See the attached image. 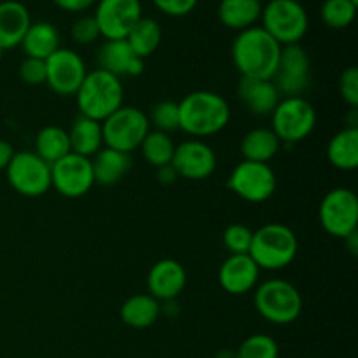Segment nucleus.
<instances>
[{"label": "nucleus", "mask_w": 358, "mask_h": 358, "mask_svg": "<svg viewBox=\"0 0 358 358\" xmlns=\"http://www.w3.org/2000/svg\"><path fill=\"white\" fill-rule=\"evenodd\" d=\"M282 45L261 27L238 31L231 44V59L241 77L271 79L278 69Z\"/></svg>", "instance_id": "nucleus-1"}, {"label": "nucleus", "mask_w": 358, "mask_h": 358, "mask_svg": "<svg viewBox=\"0 0 358 358\" xmlns=\"http://www.w3.org/2000/svg\"><path fill=\"white\" fill-rule=\"evenodd\" d=\"M178 129L191 138H208L229 124L231 107L226 98L215 91H192L178 101Z\"/></svg>", "instance_id": "nucleus-2"}, {"label": "nucleus", "mask_w": 358, "mask_h": 358, "mask_svg": "<svg viewBox=\"0 0 358 358\" xmlns=\"http://www.w3.org/2000/svg\"><path fill=\"white\" fill-rule=\"evenodd\" d=\"M297 250L299 241L287 224L268 222L254 231L248 255L261 271H280L292 264Z\"/></svg>", "instance_id": "nucleus-3"}, {"label": "nucleus", "mask_w": 358, "mask_h": 358, "mask_svg": "<svg viewBox=\"0 0 358 358\" xmlns=\"http://www.w3.org/2000/svg\"><path fill=\"white\" fill-rule=\"evenodd\" d=\"M76 101L80 115L101 122L124 105V86L119 77L94 69L80 84Z\"/></svg>", "instance_id": "nucleus-4"}, {"label": "nucleus", "mask_w": 358, "mask_h": 358, "mask_svg": "<svg viewBox=\"0 0 358 358\" xmlns=\"http://www.w3.org/2000/svg\"><path fill=\"white\" fill-rule=\"evenodd\" d=\"M254 308L273 325H290L303 313V296L289 280L269 278L254 290Z\"/></svg>", "instance_id": "nucleus-5"}, {"label": "nucleus", "mask_w": 358, "mask_h": 358, "mask_svg": "<svg viewBox=\"0 0 358 358\" xmlns=\"http://www.w3.org/2000/svg\"><path fill=\"white\" fill-rule=\"evenodd\" d=\"M259 21L282 48L301 44L310 30V14L299 0H269L262 3Z\"/></svg>", "instance_id": "nucleus-6"}, {"label": "nucleus", "mask_w": 358, "mask_h": 358, "mask_svg": "<svg viewBox=\"0 0 358 358\" xmlns=\"http://www.w3.org/2000/svg\"><path fill=\"white\" fill-rule=\"evenodd\" d=\"M269 117L271 129L287 145L303 142L317 128V110L304 96H283Z\"/></svg>", "instance_id": "nucleus-7"}, {"label": "nucleus", "mask_w": 358, "mask_h": 358, "mask_svg": "<svg viewBox=\"0 0 358 358\" xmlns=\"http://www.w3.org/2000/svg\"><path fill=\"white\" fill-rule=\"evenodd\" d=\"M101 129H103L105 147L131 154L138 150L143 138L152 128H150L149 115L142 108L122 105L105 121H101Z\"/></svg>", "instance_id": "nucleus-8"}, {"label": "nucleus", "mask_w": 358, "mask_h": 358, "mask_svg": "<svg viewBox=\"0 0 358 358\" xmlns=\"http://www.w3.org/2000/svg\"><path fill=\"white\" fill-rule=\"evenodd\" d=\"M6 177L10 187L24 198H41L51 189V164L37 156L34 150L14 152Z\"/></svg>", "instance_id": "nucleus-9"}, {"label": "nucleus", "mask_w": 358, "mask_h": 358, "mask_svg": "<svg viewBox=\"0 0 358 358\" xmlns=\"http://www.w3.org/2000/svg\"><path fill=\"white\" fill-rule=\"evenodd\" d=\"M322 227L331 236L345 240L358 231V198L348 187H334L324 196L318 208Z\"/></svg>", "instance_id": "nucleus-10"}, {"label": "nucleus", "mask_w": 358, "mask_h": 358, "mask_svg": "<svg viewBox=\"0 0 358 358\" xmlns=\"http://www.w3.org/2000/svg\"><path fill=\"white\" fill-rule=\"evenodd\" d=\"M276 173L268 163L241 159L227 178V187L247 203H266L276 192Z\"/></svg>", "instance_id": "nucleus-11"}, {"label": "nucleus", "mask_w": 358, "mask_h": 358, "mask_svg": "<svg viewBox=\"0 0 358 358\" xmlns=\"http://www.w3.org/2000/svg\"><path fill=\"white\" fill-rule=\"evenodd\" d=\"M93 17L105 41H122L143 17L142 0H98Z\"/></svg>", "instance_id": "nucleus-12"}, {"label": "nucleus", "mask_w": 358, "mask_h": 358, "mask_svg": "<svg viewBox=\"0 0 358 358\" xmlns=\"http://www.w3.org/2000/svg\"><path fill=\"white\" fill-rule=\"evenodd\" d=\"M45 62V84L59 96H76L87 76L83 56L69 48H59Z\"/></svg>", "instance_id": "nucleus-13"}, {"label": "nucleus", "mask_w": 358, "mask_h": 358, "mask_svg": "<svg viewBox=\"0 0 358 358\" xmlns=\"http://www.w3.org/2000/svg\"><path fill=\"white\" fill-rule=\"evenodd\" d=\"M282 96H303L311 83V58L301 44L283 45L273 77Z\"/></svg>", "instance_id": "nucleus-14"}, {"label": "nucleus", "mask_w": 358, "mask_h": 358, "mask_svg": "<svg viewBox=\"0 0 358 358\" xmlns=\"http://www.w3.org/2000/svg\"><path fill=\"white\" fill-rule=\"evenodd\" d=\"M93 166L87 157L70 152L51 164V187L63 198H83L93 189Z\"/></svg>", "instance_id": "nucleus-15"}, {"label": "nucleus", "mask_w": 358, "mask_h": 358, "mask_svg": "<svg viewBox=\"0 0 358 358\" xmlns=\"http://www.w3.org/2000/svg\"><path fill=\"white\" fill-rule=\"evenodd\" d=\"M171 168L185 180H205L217 168V154L205 140L189 138L175 145Z\"/></svg>", "instance_id": "nucleus-16"}, {"label": "nucleus", "mask_w": 358, "mask_h": 358, "mask_svg": "<svg viewBox=\"0 0 358 358\" xmlns=\"http://www.w3.org/2000/svg\"><path fill=\"white\" fill-rule=\"evenodd\" d=\"M187 285V271L175 259H161L147 273V290L159 303L175 301Z\"/></svg>", "instance_id": "nucleus-17"}, {"label": "nucleus", "mask_w": 358, "mask_h": 358, "mask_svg": "<svg viewBox=\"0 0 358 358\" xmlns=\"http://www.w3.org/2000/svg\"><path fill=\"white\" fill-rule=\"evenodd\" d=\"M261 280V269L248 254L229 255L219 268V283L231 296L254 292Z\"/></svg>", "instance_id": "nucleus-18"}, {"label": "nucleus", "mask_w": 358, "mask_h": 358, "mask_svg": "<svg viewBox=\"0 0 358 358\" xmlns=\"http://www.w3.org/2000/svg\"><path fill=\"white\" fill-rule=\"evenodd\" d=\"M98 69L112 73L115 77H138L145 69V59L138 58L128 42L105 41L98 51Z\"/></svg>", "instance_id": "nucleus-19"}, {"label": "nucleus", "mask_w": 358, "mask_h": 358, "mask_svg": "<svg viewBox=\"0 0 358 358\" xmlns=\"http://www.w3.org/2000/svg\"><path fill=\"white\" fill-rule=\"evenodd\" d=\"M238 98L248 108V112L257 117H268L273 114L282 94L276 90L271 79H250L241 77L238 83Z\"/></svg>", "instance_id": "nucleus-20"}, {"label": "nucleus", "mask_w": 358, "mask_h": 358, "mask_svg": "<svg viewBox=\"0 0 358 358\" xmlns=\"http://www.w3.org/2000/svg\"><path fill=\"white\" fill-rule=\"evenodd\" d=\"M30 24V10L23 2L20 0L0 2V48L3 51L17 48Z\"/></svg>", "instance_id": "nucleus-21"}, {"label": "nucleus", "mask_w": 358, "mask_h": 358, "mask_svg": "<svg viewBox=\"0 0 358 358\" xmlns=\"http://www.w3.org/2000/svg\"><path fill=\"white\" fill-rule=\"evenodd\" d=\"M131 154L119 152L110 147H101L93 157H91V166H93L94 184L110 187L121 182L131 170Z\"/></svg>", "instance_id": "nucleus-22"}, {"label": "nucleus", "mask_w": 358, "mask_h": 358, "mask_svg": "<svg viewBox=\"0 0 358 358\" xmlns=\"http://www.w3.org/2000/svg\"><path fill=\"white\" fill-rule=\"evenodd\" d=\"M261 0H220L217 17L229 30L243 31L255 27L261 20Z\"/></svg>", "instance_id": "nucleus-23"}, {"label": "nucleus", "mask_w": 358, "mask_h": 358, "mask_svg": "<svg viewBox=\"0 0 358 358\" xmlns=\"http://www.w3.org/2000/svg\"><path fill=\"white\" fill-rule=\"evenodd\" d=\"M66 131H69L70 152L91 159L101 147H105L101 122L86 117V115H77Z\"/></svg>", "instance_id": "nucleus-24"}, {"label": "nucleus", "mask_w": 358, "mask_h": 358, "mask_svg": "<svg viewBox=\"0 0 358 358\" xmlns=\"http://www.w3.org/2000/svg\"><path fill=\"white\" fill-rule=\"evenodd\" d=\"M59 31L49 21H31L21 41V49L27 55V58L48 59L55 51H58L59 45Z\"/></svg>", "instance_id": "nucleus-25"}, {"label": "nucleus", "mask_w": 358, "mask_h": 358, "mask_svg": "<svg viewBox=\"0 0 358 358\" xmlns=\"http://www.w3.org/2000/svg\"><path fill=\"white\" fill-rule=\"evenodd\" d=\"M119 317L122 324L131 329H149L159 320L161 303L150 294H135L121 304Z\"/></svg>", "instance_id": "nucleus-26"}, {"label": "nucleus", "mask_w": 358, "mask_h": 358, "mask_svg": "<svg viewBox=\"0 0 358 358\" xmlns=\"http://www.w3.org/2000/svg\"><path fill=\"white\" fill-rule=\"evenodd\" d=\"M283 143L271 128H254L241 138L240 152L245 161L268 163L278 156Z\"/></svg>", "instance_id": "nucleus-27"}, {"label": "nucleus", "mask_w": 358, "mask_h": 358, "mask_svg": "<svg viewBox=\"0 0 358 358\" xmlns=\"http://www.w3.org/2000/svg\"><path fill=\"white\" fill-rule=\"evenodd\" d=\"M327 159L336 170L355 171L358 168V128L346 126L327 143Z\"/></svg>", "instance_id": "nucleus-28"}, {"label": "nucleus", "mask_w": 358, "mask_h": 358, "mask_svg": "<svg viewBox=\"0 0 358 358\" xmlns=\"http://www.w3.org/2000/svg\"><path fill=\"white\" fill-rule=\"evenodd\" d=\"M34 152L48 164H55L56 161L70 154L69 131L56 124L44 126L35 136Z\"/></svg>", "instance_id": "nucleus-29"}, {"label": "nucleus", "mask_w": 358, "mask_h": 358, "mask_svg": "<svg viewBox=\"0 0 358 358\" xmlns=\"http://www.w3.org/2000/svg\"><path fill=\"white\" fill-rule=\"evenodd\" d=\"M138 58L145 59L159 49L163 42V28L154 17L143 16L124 38Z\"/></svg>", "instance_id": "nucleus-30"}, {"label": "nucleus", "mask_w": 358, "mask_h": 358, "mask_svg": "<svg viewBox=\"0 0 358 358\" xmlns=\"http://www.w3.org/2000/svg\"><path fill=\"white\" fill-rule=\"evenodd\" d=\"M138 150L142 154L143 161L157 170V168L171 164L175 152V142L168 133L150 129L145 138H143L142 145L138 147Z\"/></svg>", "instance_id": "nucleus-31"}, {"label": "nucleus", "mask_w": 358, "mask_h": 358, "mask_svg": "<svg viewBox=\"0 0 358 358\" xmlns=\"http://www.w3.org/2000/svg\"><path fill=\"white\" fill-rule=\"evenodd\" d=\"M358 3L352 0H324L320 7V20L331 30H345L352 27L357 17Z\"/></svg>", "instance_id": "nucleus-32"}, {"label": "nucleus", "mask_w": 358, "mask_h": 358, "mask_svg": "<svg viewBox=\"0 0 358 358\" xmlns=\"http://www.w3.org/2000/svg\"><path fill=\"white\" fill-rule=\"evenodd\" d=\"M280 348L275 338L269 334H252L241 341L234 352V358H278Z\"/></svg>", "instance_id": "nucleus-33"}, {"label": "nucleus", "mask_w": 358, "mask_h": 358, "mask_svg": "<svg viewBox=\"0 0 358 358\" xmlns=\"http://www.w3.org/2000/svg\"><path fill=\"white\" fill-rule=\"evenodd\" d=\"M149 115L150 128L156 131H163L171 135L180 128V121H178V103L173 100H161L152 107Z\"/></svg>", "instance_id": "nucleus-34"}, {"label": "nucleus", "mask_w": 358, "mask_h": 358, "mask_svg": "<svg viewBox=\"0 0 358 358\" xmlns=\"http://www.w3.org/2000/svg\"><path fill=\"white\" fill-rule=\"evenodd\" d=\"M254 231L245 224H231L226 227L222 234L224 247L227 248L229 255L234 254H248L252 243Z\"/></svg>", "instance_id": "nucleus-35"}, {"label": "nucleus", "mask_w": 358, "mask_h": 358, "mask_svg": "<svg viewBox=\"0 0 358 358\" xmlns=\"http://www.w3.org/2000/svg\"><path fill=\"white\" fill-rule=\"evenodd\" d=\"M100 30L93 16H80L70 28V38L77 45H90L100 38Z\"/></svg>", "instance_id": "nucleus-36"}, {"label": "nucleus", "mask_w": 358, "mask_h": 358, "mask_svg": "<svg viewBox=\"0 0 358 358\" xmlns=\"http://www.w3.org/2000/svg\"><path fill=\"white\" fill-rule=\"evenodd\" d=\"M339 94H341L343 101L348 105L350 108L358 107V69L357 66H348L341 72L338 83Z\"/></svg>", "instance_id": "nucleus-37"}, {"label": "nucleus", "mask_w": 358, "mask_h": 358, "mask_svg": "<svg viewBox=\"0 0 358 358\" xmlns=\"http://www.w3.org/2000/svg\"><path fill=\"white\" fill-rule=\"evenodd\" d=\"M20 77L28 86L45 84V62L37 58H24L20 65Z\"/></svg>", "instance_id": "nucleus-38"}, {"label": "nucleus", "mask_w": 358, "mask_h": 358, "mask_svg": "<svg viewBox=\"0 0 358 358\" xmlns=\"http://www.w3.org/2000/svg\"><path fill=\"white\" fill-rule=\"evenodd\" d=\"M199 0H152L154 7L164 16L184 17L196 9Z\"/></svg>", "instance_id": "nucleus-39"}, {"label": "nucleus", "mask_w": 358, "mask_h": 358, "mask_svg": "<svg viewBox=\"0 0 358 358\" xmlns=\"http://www.w3.org/2000/svg\"><path fill=\"white\" fill-rule=\"evenodd\" d=\"M58 9L65 10V13H72V14H79V13H86L90 10L91 7H94V3L98 0H51Z\"/></svg>", "instance_id": "nucleus-40"}, {"label": "nucleus", "mask_w": 358, "mask_h": 358, "mask_svg": "<svg viewBox=\"0 0 358 358\" xmlns=\"http://www.w3.org/2000/svg\"><path fill=\"white\" fill-rule=\"evenodd\" d=\"M14 147L10 145L9 142H6V140H0V171H6V168L9 166L10 159H13L14 156Z\"/></svg>", "instance_id": "nucleus-41"}, {"label": "nucleus", "mask_w": 358, "mask_h": 358, "mask_svg": "<svg viewBox=\"0 0 358 358\" xmlns=\"http://www.w3.org/2000/svg\"><path fill=\"white\" fill-rule=\"evenodd\" d=\"M177 178L178 177H177V173H175L173 168H171V164H168V166L157 168V180H159L163 185L173 184Z\"/></svg>", "instance_id": "nucleus-42"}, {"label": "nucleus", "mask_w": 358, "mask_h": 358, "mask_svg": "<svg viewBox=\"0 0 358 358\" xmlns=\"http://www.w3.org/2000/svg\"><path fill=\"white\" fill-rule=\"evenodd\" d=\"M343 241H345V245H346V248L350 250V254H352V255L358 254V231H357V233L350 234V236L345 238Z\"/></svg>", "instance_id": "nucleus-43"}, {"label": "nucleus", "mask_w": 358, "mask_h": 358, "mask_svg": "<svg viewBox=\"0 0 358 358\" xmlns=\"http://www.w3.org/2000/svg\"><path fill=\"white\" fill-rule=\"evenodd\" d=\"M215 358H234V352H231V350H220Z\"/></svg>", "instance_id": "nucleus-44"}, {"label": "nucleus", "mask_w": 358, "mask_h": 358, "mask_svg": "<svg viewBox=\"0 0 358 358\" xmlns=\"http://www.w3.org/2000/svg\"><path fill=\"white\" fill-rule=\"evenodd\" d=\"M3 52H6V51H3V49H2V48H0V59H2V56H3Z\"/></svg>", "instance_id": "nucleus-45"}, {"label": "nucleus", "mask_w": 358, "mask_h": 358, "mask_svg": "<svg viewBox=\"0 0 358 358\" xmlns=\"http://www.w3.org/2000/svg\"><path fill=\"white\" fill-rule=\"evenodd\" d=\"M352 2H355V3H358V0H352Z\"/></svg>", "instance_id": "nucleus-46"}]
</instances>
